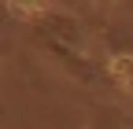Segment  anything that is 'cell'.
<instances>
[{
    "label": "cell",
    "mask_w": 133,
    "mask_h": 129,
    "mask_svg": "<svg viewBox=\"0 0 133 129\" xmlns=\"http://www.w3.org/2000/svg\"><path fill=\"white\" fill-rule=\"evenodd\" d=\"M8 11L15 19H37L48 11V0H8Z\"/></svg>",
    "instance_id": "1"
},
{
    "label": "cell",
    "mask_w": 133,
    "mask_h": 129,
    "mask_svg": "<svg viewBox=\"0 0 133 129\" xmlns=\"http://www.w3.org/2000/svg\"><path fill=\"white\" fill-rule=\"evenodd\" d=\"M85 129H126V118L118 114V111H111V107H100L96 114L89 118Z\"/></svg>",
    "instance_id": "2"
},
{
    "label": "cell",
    "mask_w": 133,
    "mask_h": 129,
    "mask_svg": "<svg viewBox=\"0 0 133 129\" xmlns=\"http://www.w3.org/2000/svg\"><path fill=\"white\" fill-rule=\"evenodd\" d=\"M92 4H111V0H92Z\"/></svg>",
    "instance_id": "3"
}]
</instances>
